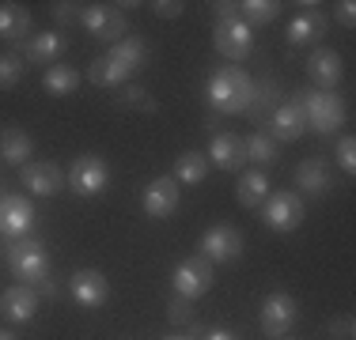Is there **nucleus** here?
Segmentation results:
<instances>
[{
    "mask_svg": "<svg viewBox=\"0 0 356 340\" xmlns=\"http://www.w3.org/2000/svg\"><path fill=\"white\" fill-rule=\"evenodd\" d=\"M337 23L353 31V23H356V4L353 0H341V4H337Z\"/></svg>",
    "mask_w": 356,
    "mask_h": 340,
    "instance_id": "39",
    "label": "nucleus"
},
{
    "mask_svg": "<svg viewBox=\"0 0 356 340\" xmlns=\"http://www.w3.org/2000/svg\"><path fill=\"white\" fill-rule=\"evenodd\" d=\"M106 182H110V170L99 155H80L69 170V185L80 197H99L106 189Z\"/></svg>",
    "mask_w": 356,
    "mask_h": 340,
    "instance_id": "12",
    "label": "nucleus"
},
{
    "mask_svg": "<svg viewBox=\"0 0 356 340\" xmlns=\"http://www.w3.org/2000/svg\"><path fill=\"white\" fill-rule=\"evenodd\" d=\"M216 8V23H224V19H239V4H232V0H220Z\"/></svg>",
    "mask_w": 356,
    "mask_h": 340,
    "instance_id": "40",
    "label": "nucleus"
},
{
    "mask_svg": "<svg viewBox=\"0 0 356 340\" xmlns=\"http://www.w3.org/2000/svg\"><path fill=\"white\" fill-rule=\"evenodd\" d=\"M80 27L99 42H122L125 34V12L114 4H83Z\"/></svg>",
    "mask_w": 356,
    "mask_h": 340,
    "instance_id": "6",
    "label": "nucleus"
},
{
    "mask_svg": "<svg viewBox=\"0 0 356 340\" xmlns=\"http://www.w3.org/2000/svg\"><path fill=\"white\" fill-rule=\"evenodd\" d=\"M277 15H281V4H277V0H243V4H239V19L247 23L250 31L273 23Z\"/></svg>",
    "mask_w": 356,
    "mask_h": 340,
    "instance_id": "29",
    "label": "nucleus"
},
{
    "mask_svg": "<svg viewBox=\"0 0 356 340\" xmlns=\"http://www.w3.org/2000/svg\"><path fill=\"white\" fill-rule=\"evenodd\" d=\"M243 235L235 231V227H227V223H220V227H209L205 235H201V257L209 261V265H227V261H235V257H243Z\"/></svg>",
    "mask_w": 356,
    "mask_h": 340,
    "instance_id": "8",
    "label": "nucleus"
},
{
    "mask_svg": "<svg viewBox=\"0 0 356 340\" xmlns=\"http://www.w3.org/2000/svg\"><path fill=\"white\" fill-rule=\"evenodd\" d=\"M35 204L27 197H19V193H8V197H0V235H8L15 242V238H27L35 231Z\"/></svg>",
    "mask_w": 356,
    "mask_h": 340,
    "instance_id": "9",
    "label": "nucleus"
},
{
    "mask_svg": "<svg viewBox=\"0 0 356 340\" xmlns=\"http://www.w3.org/2000/svg\"><path fill=\"white\" fill-rule=\"evenodd\" d=\"M209 174V159L201 155V151H182V155L175 159V182L178 185H201Z\"/></svg>",
    "mask_w": 356,
    "mask_h": 340,
    "instance_id": "27",
    "label": "nucleus"
},
{
    "mask_svg": "<svg viewBox=\"0 0 356 340\" xmlns=\"http://www.w3.org/2000/svg\"><path fill=\"white\" fill-rule=\"evenodd\" d=\"M341 72H345L341 57L326 46H318L315 53L307 57V76H311V83H315V91H334L337 83H341Z\"/></svg>",
    "mask_w": 356,
    "mask_h": 340,
    "instance_id": "15",
    "label": "nucleus"
},
{
    "mask_svg": "<svg viewBox=\"0 0 356 340\" xmlns=\"http://www.w3.org/2000/svg\"><path fill=\"white\" fill-rule=\"evenodd\" d=\"M261 219H266L269 231H296L303 223V201L300 193H269L261 201Z\"/></svg>",
    "mask_w": 356,
    "mask_h": 340,
    "instance_id": "7",
    "label": "nucleus"
},
{
    "mask_svg": "<svg viewBox=\"0 0 356 340\" xmlns=\"http://www.w3.org/2000/svg\"><path fill=\"white\" fill-rule=\"evenodd\" d=\"M152 12L163 15V19H178V15L186 12V4H182V0H156V4H152Z\"/></svg>",
    "mask_w": 356,
    "mask_h": 340,
    "instance_id": "38",
    "label": "nucleus"
},
{
    "mask_svg": "<svg viewBox=\"0 0 356 340\" xmlns=\"http://www.w3.org/2000/svg\"><path fill=\"white\" fill-rule=\"evenodd\" d=\"M8 269H12L15 280H23L27 287H35L38 280L49 276V250L46 242H38V238H15L12 250H8Z\"/></svg>",
    "mask_w": 356,
    "mask_h": 340,
    "instance_id": "3",
    "label": "nucleus"
},
{
    "mask_svg": "<svg viewBox=\"0 0 356 340\" xmlns=\"http://www.w3.org/2000/svg\"><path fill=\"white\" fill-rule=\"evenodd\" d=\"M106 57L122 68L125 76H137L140 68H144V61H148V46H144V38H122V42H114V46H110Z\"/></svg>",
    "mask_w": 356,
    "mask_h": 340,
    "instance_id": "25",
    "label": "nucleus"
},
{
    "mask_svg": "<svg viewBox=\"0 0 356 340\" xmlns=\"http://www.w3.org/2000/svg\"><path fill=\"white\" fill-rule=\"evenodd\" d=\"M281 83L277 80H261V83H254V95H250V106H247V117L254 125H266L269 117L277 114V106H281Z\"/></svg>",
    "mask_w": 356,
    "mask_h": 340,
    "instance_id": "23",
    "label": "nucleus"
},
{
    "mask_svg": "<svg viewBox=\"0 0 356 340\" xmlns=\"http://www.w3.org/2000/svg\"><path fill=\"white\" fill-rule=\"evenodd\" d=\"M19 80H23V57L12 53V49H4V53H0V91H12Z\"/></svg>",
    "mask_w": 356,
    "mask_h": 340,
    "instance_id": "32",
    "label": "nucleus"
},
{
    "mask_svg": "<svg viewBox=\"0 0 356 340\" xmlns=\"http://www.w3.org/2000/svg\"><path fill=\"white\" fill-rule=\"evenodd\" d=\"M38 303L42 299L35 295V287L15 284V287H8V291H0V318L12 321V325H27V321H35Z\"/></svg>",
    "mask_w": 356,
    "mask_h": 340,
    "instance_id": "14",
    "label": "nucleus"
},
{
    "mask_svg": "<svg viewBox=\"0 0 356 340\" xmlns=\"http://www.w3.org/2000/svg\"><path fill=\"white\" fill-rule=\"evenodd\" d=\"M296 321H300V303H296L292 295L288 291L266 295V303H261V333H266L269 340L288 337Z\"/></svg>",
    "mask_w": 356,
    "mask_h": 340,
    "instance_id": "4",
    "label": "nucleus"
},
{
    "mask_svg": "<svg viewBox=\"0 0 356 340\" xmlns=\"http://www.w3.org/2000/svg\"><path fill=\"white\" fill-rule=\"evenodd\" d=\"M0 340H19V337H15L12 329H0Z\"/></svg>",
    "mask_w": 356,
    "mask_h": 340,
    "instance_id": "43",
    "label": "nucleus"
},
{
    "mask_svg": "<svg viewBox=\"0 0 356 340\" xmlns=\"http://www.w3.org/2000/svg\"><path fill=\"white\" fill-rule=\"evenodd\" d=\"M330 182H334V174H330L326 159H303V163L296 167V185H300L303 193H311V197L330 193Z\"/></svg>",
    "mask_w": 356,
    "mask_h": 340,
    "instance_id": "24",
    "label": "nucleus"
},
{
    "mask_svg": "<svg viewBox=\"0 0 356 340\" xmlns=\"http://www.w3.org/2000/svg\"><path fill=\"white\" fill-rule=\"evenodd\" d=\"M243 144H247V159H250V163H258V167H273L277 163V140L269 133H250Z\"/></svg>",
    "mask_w": 356,
    "mask_h": 340,
    "instance_id": "30",
    "label": "nucleus"
},
{
    "mask_svg": "<svg viewBox=\"0 0 356 340\" xmlns=\"http://www.w3.org/2000/svg\"><path fill=\"white\" fill-rule=\"evenodd\" d=\"M205 95L220 114H247L250 95H254V80L243 68H220V72L209 76Z\"/></svg>",
    "mask_w": 356,
    "mask_h": 340,
    "instance_id": "1",
    "label": "nucleus"
},
{
    "mask_svg": "<svg viewBox=\"0 0 356 340\" xmlns=\"http://www.w3.org/2000/svg\"><path fill=\"white\" fill-rule=\"evenodd\" d=\"M19 182L35 197H54V193H61L65 178L54 163H27V167H19Z\"/></svg>",
    "mask_w": 356,
    "mask_h": 340,
    "instance_id": "17",
    "label": "nucleus"
},
{
    "mask_svg": "<svg viewBox=\"0 0 356 340\" xmlns=\"http://www.w3.org/2000/svg\"><path fill=\"white\" fill-rule=\"evenodd\" d=\"M213 42H216V53L227 57V61H243L250 57L254 49V31L243 19H224L213 27Z\"/></svg>",
    "mask_w": 356,
    "mask_h": 340,
    "instance_id": "11",
    "label": "nucleus"
},
{
    "mask_svg": "<svg viewBox=\"0 0 356 340\" xmlns=\"http://www.w3.org/2000/svg\"><path fill=\"white\" fill-rule=\"evenodd\" d=\"M178 197H182V185H178L175 178H156V182L144 185L140 204H144V212H148L152 219H167V216H175Z\"/></svg>",
    "mask_w": 356,
    "mask_h": 340,
    "instance_id": "13",
    "label": "nucleus"
},
{
    "mask_svg": "<svg viewBox=\"0 0 356 340\" xmlns=\"http://www.w3.org/2000/svg\"><path fill=\"white\" fill-rule=\"evenodd\" d=\"M167 318H171L175 325H186V321H193V303L182 299V295H175V299L167 303Z\"/></svg>",
    "mask_w": 356,
    "mask_h": 340,
    "instance_id": "36",
    "label": "nucleus"
},
{
    "mask_svg": "<svg viewBox=\"0 0 356 340\" xmlns=\"http://www.w3.org/2000/svg\"><path fill=\"white\" fill-rule=\"evenodd\" d=\"M65 46H69V38H65V34H57V31H42V34H35V38H31L23 49H27V61H31V65L49 68V65H61Z\"/></svg>",
    "mask_w": 356,
    "mask_h": 340,
    "instance_id": "18",
    "label": "nucleus"
},
{
    "mask_svg": "<svg viewBox=\"0 0 356 340\" xmlns=\"http://www.w3.org/2000/svg\"><path fill=\"white\" fill-rule=\"evenodd\" d=\"M49 15H54L61 27H72V23H80L83 15V4H72V0H57L54 8H49Z\"/></svg>",
    "mask_w": 356,
    "mask_h": 340,
    "instance_id": "34",
    "label": "nucleus"
},
{
    "mask_svg": "<svg viewBox=\"0 0 356 340\" xmlns=\"http://www.w3.org/2000/svg\"><path fill=\"white\" fill-rule=\"evenodd\" d=\"M326 27H330L326 12H318L315 4H307L292 19V27H288V42H292V46H311V42H318L322 34H326Z\"/></svg>",
    "mask_w": 356,
    "mask_h": 340,
    "instance_id": "19",
    "label": "nucleus"
},
{
    "mask_svg": "<svg viewBox=\"0 0 356 340\" xmlns=\"http://www.w3.org/2000/svg\"><path fill=\"white\" fill-rule=\"evenodd\" d=\"M337 167H341L345 174L356 170V140L353 136H341V140H337Z\"/></svg>",
    "mask_w": 356,
    "mask_h": 340,
    "instance_id": "35",
    "label": "nucleus"
},
{
    "mask_svg": "<svg viewBox=\"0 0 356 340\" xmlns=\"http://www.w3.org/2000/svg\"><path fill=\"white\" fill-rule=\"evenodd\" d=\"M269 178L266 170H247V174L239 178V185H235V201L243 204V208H261V201L269 197Z\"/></svg>",
    "mask_w": 356,
    "mask_h": 340,
    "instance_id": "26",
    "label": "nucleus"
},
{
    "mask_svg": "<svg viewBox=\"0 0 356 340\" xmlns=\"http://www.w3.org/2000/svg\"><path fill=\"white\" fill-rule=\"evenodd\" d=\"M31 155H35L31 133H23L19 125H4V129H0V159L12 163V167H27Z\"/></svg>",
    "mask_w": 356,
    "mask_h": 340,
    "instance_id": "21",
    "label": "nucleus"
},
{
    "mask_svg": "<svg viewBox=\"0 0 356 340\" xmlns=\"http://www.w3.org/2000/svg\"><path fill=\"white\" fill-rule=\"evenodd\" d=\"M296 102L303 106V117H307V129H315L318 136H334L345 121V102L334 95V91H300Z\"/></svg>",
    "mask_w": 356,
    "mask_h": 340,
    "instance_id": "2",
    "label": "nucleus"
},
{
    "mask_svg": "<svg viewBox=\"0 0 356 340\" xmlns=\"http://www.w3.org/2000/svg\"><path fill=\"white\" fill-rule=\"evenodd\" d=\"M213 265H209L205 257H186L182 265H175L171 272V284H175V295H182V299H201V295L213 291Z\"/></svg>",
    "mask_w": 356,
    "mask_h": 340,
    "instance_id": "5",
    "label": "nucleus"
},
{
    "mask_svg": "<svg viewBox=\"0 0 356 340\" xmlns=\"http://www.w3.org/2000/svg\"><path fill=\"white\" fill-rule=\"evenodd\" d=\"M273 125V140H300L303 129H307V117H303V106L296 99H288L277 106V114L269 117Z\"/></svg>",
    "mask_w": 356,
    "mask_h": 340,
    "instance_id": "22",
    "label": "nucleus"
},
{
    "mask_svg": "<svg viewBox=\"0 0 356 340\" xmlns=\"http://www.w3.org/2000/svg\"><path fill=\"white\" fill-rule=\"evenodd\" d=\"M205 159H213L220 170H243V163H247V144L235 133H216L213 140H209Z\"/></svg>",
    "mask_w": 356,
    "mask_h": 340,
    "instance_id": "16",
    "label": "nucleus"
},
{
    "mask_svg": "<svg viewBox=\"0 0 356 340\" xmlns=\"http://www.w3.org/2000/svg\"><path fill=\"white\" fill-rule=\"evenodd\" d=\"M201 340H239V337L232 329H209V333H201Z\"/></svg>",
    "mask_w": 356,
    "mask_h": 340,
    "instance_id": "42",
    "label": "nucleus"
},
{
    "mask_svg": "<svg viewBox=\"0 0 356 340\" xmlns=\"http://www.w3.org/2000/svg\"><path fill=\"white\" fill-rule=\"evenodd\" d=\"M281 340H300V337H292V333H288V337H281Z\"/></svg>",
    "mask_w": 356,
    "mask_h": 340,
    "instance_id": "45",
    "label": "nucleus"
},
{
    "mask_svg": "<svg viewBox=\"0 0 356 340\" xmlns=\"http://www.w3.org/2000/svg\"><path fill=\"white\" fill-rule=\"evenodd\" d=\"M88 76H91V83H95V87H122V83L129 80L122 68L110 61V57H99V61H91Z\"/></svg>",
    "mask_w": 356,
    "mask_h": 340,
    "instance_id": "31",
    "label": "nucleus"
},
{
    "mask_svg": "<svg viewBox=\"0 0 356 340\" xmlns=\"http://www.w3.org/2000/svg\"><path fill=\"white\" fill-rule=\"evenodd\" d=\"M35 295H38V299H57V284H54V276L38 280V284H35Z\"/></svg>",
    "mask_w": 356,
    "mask_h": 340,
    "instance_id": "41",
    "label": "nucleus"
},
{
    "mask_svg": "<svg viewBox=\"0 0 356 340\" xmlns=\"http://www.w3.org/2000/svg\"><path fill=\"white\" fill-rule=\"evenodd\" d=\"M163 340H193V337H186V333H182V337H178V333H175V337H163Z\"/></svg>",
    "mask_w": 356,
    "mask_h": 340,
    "instance_id": "44",
    "label": "nucleus"
},
{
    "mask_svg": "<svg viewBox=\"0 0 356 340\" xmlns=\"http://www.w3.org/2000/svg\"><path fill=\"white\" fill-rule=\"evenodd\" d=\"M122 102H125V106H133V110H144V114H156V110H159L156 99H152L144 87H137V83H129V87L122 91Z\"/></svg>",
    "mask_w": 356,
    "mask_h": 340,
    "instance_id": "33",
    "label": "nucleus"
},
{
    "mask_svg": "<svg viewBox=\"0 0 356 340\" xmlns=\"http://www.w3.org/2000/svg\"><path fill=\"white\" fill-rule=\"evenodd\" d=\"M42 87L49 91V95H72L76 87H80V72L76 68H69V65H49L46 68V76H42Z\"/></svg>",
    "mask_w": 356,
    "mask_h": 340,
    "instance_id": "28",
    "label": "nucleus"
},
{
    "mask_svg": "<svg viewBox=\"0 0 356 340\" xmlns=\"http://www.w3.org/2000/svg\"><path fill=\"white\" fill-rule=\"evenodd\" d=\"M0 38L12 46V53L31 42V15L19 4H0Z\"/></svg>",
    "mask_w": 356,
    "mask_h": 340,
    "instance_id": "20",
    "label": "nucleus"
},
{
    "mask_svg": "<svg viewBox=\"0 0 356 340\" xmlns=\"http://www.w3.org/2000/svg\"><path fill=\"white\" fill-rule=\"evenodd\" d=\"M69 295L80 310H99L110 299V284L99 269H76L69 280Z\"/></svg>",
    "mask_w": 356,
    "mask_h": 340,
    "instance_id": "10",
    "label": "nucleus"
},
{
    "mask_svg": "<svg viewBox=\"0 0 356 340\" xmlns=\"http://www.w3.org/2000/svg\"><path fill=\"white\" fill-rule=\"evenodd\" d=\"M353 333H356V321H353V314H345V318L330 321V337H334V340H353Z\"/></svg>",
    "mask_w": 356,
    "mask_h": 340,
    "instance_id": "37",
    "label": "nucleus"
}]
</instances>
